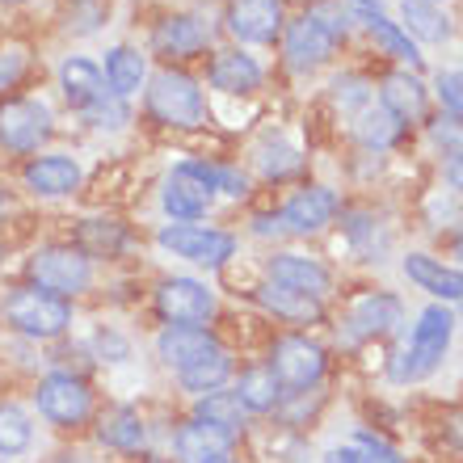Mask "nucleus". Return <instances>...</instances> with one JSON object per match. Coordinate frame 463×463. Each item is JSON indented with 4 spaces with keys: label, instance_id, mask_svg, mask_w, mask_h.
Masks as SVG:
<instances>
[{
    "label": "nucleus",
    "instance_id": "f257e3e1",
    "mask_svg": "<svg viewBox=\"0 0 463 463\" xmlns=\"http://www.w3.org/2000/svg\"><path fill=\"white\" fill-rule=\"evenodd\" d=\"M0 320H5V329H13L25 342H55V337H63V333L72 329L76 312H72V299L25 282V287H13L5 295Z\"/></svg>",
    "mask_w": 463,
    "mask_h": 463
},
{
    "label": "nucleus",
    "instance_id": "f03ea898",
    "mask_svg": "<svg viewBox=\"0 0 463 463\" xmlns=\"http://www.w3.org/2000/svg\"><path fill=\"white\" fill-rule=\"evenodd\" d=\"M451 337H455V317L442 304H430L426 312L417 317L413 333H409V345L396 354L392 379H396V383H417V379L434 375L439 363L447 358V350H451Z\"/></svg>",
    "mask_w": 463,
    "mask_h": 463
},
{
    "label": "nucleus",
    "instance_id": "7ed1b4c3",
    "mask_svg": "<svg viewBox=\"0 0 463 463\" xmlns=\"http://www.w3.org/2000/svg\"><path fill=\"white\" fill-rule=\"evenodd\" d=\"M147 114L160 122V127H173V131H194L207 122V98L190 72L182 68H165L147 80Z\"/></svg>",
    "mask_w": 463,
    "mask_h": 463
},
{
    "label": "nucleus",
    "instance_id": "20e7f679",
    "mask_svg": "<svg viewBox=\"0 0 463 463\" xmlns=\"http://www.w3.org/2000/svg\"><path fill=\"white\" fill-rule=\"evenodd\" d=\"M38 417L55 430H80L93 421V388L76 371H47L34 388Z\"/></svg>",
    "mask_w": 463,
    "mask_h": 463
},
{
    "label": "nucleus",
    "instance_id": "39448f33",
    "mask_svg": "<svg viewBox=\"0 0 463 463\" xmlns=\"http://www.w3.org/2000/svg\"><path fill=\"white\" fill-rule=\"evenodd\" d=\"M220 194L215 185V165L207 160H182L177 169L165 177V190H160V207L173 223H198L211 211Z\"/></svg>",
    "mask_w": 463,
    "mask_h": 463
},
{
    "label": "nucleus",
    "instance_id": "423d86ee",
    "mask_svg": "<svg viewBox=\"0 0 463 463\" xmlns=\"http://www.w3.org/2000/svg\"><path fill=\"white\" fill-rule=\"evenodd\" d=\"M266 366L274 371V379H279L282 396H304V392H312L320 379H325L329 358H325V345H317L312 337L287 333V337H279V342L269 345Z\"/></svg>",
    "mask_w": 463,
    "mask_h": 463
},
{
    "label": "nucleus",
    "instance_id": "0eeeda50",
    "mask_svg": "<svg viewBox=\"0 0 463 463\" xmlns=\"http://www.w3.org/2000/svg\"><path fill=\"white\" fill-rule=\"evenodd\" d=\"M30 282L63 299H76L93 287V257H85L76 244H47L30 257Z\"/></svg>",
    "mask_w": 463,
    "mask_h": 463
},
{
    "label": "nucleus",
    "instance_id": "6e6552de",
    "mask_svg": "<svg viewBox=\"0 0 463 463\" xmlns=\"http://www.w3.org/2000/svg\"><path fill=\"white\" fill-rule=\"evenodd\" d=\"M156 244L165 253L203 269H220L228 257H236V236L223 228H211V223H165L156 232Z\"/></svg>",
    "mask_w": 463,
    "mask_h": 463
},
{
    "label": "nucleus",
    "instance_id": "1a4fd4ad",
    "mask_svg": "<svg viewBox=\"0 0 463 463\" xmlns=\"http://www.w3.org/2000/svg\"><path fill=\"white\" fill-rule=\"evenodd\" d=\"M342 38H345V22H333V17H325L320 9L295 17V22L282 30V51H287L291 72H312V68H320Z\"/></svg>",
    "mask_w": 463,
    "mask_h": 463
},
{
    "label": "nucleus",
    "instance_id": "9d476101",
    "mask_svg": "<svg viewBox=\"0 0 463 463\" xmlns=\"http://www.w3.org/2000/svg\"><path fill=\"white\" fill-rule=\"evenodd\" d=\"M55 135L47 101L38 98H5L0 101V147L17 156H34L38 147Z\"/></svg>",
    "mask_w": 463,
    "mask_h": 463
},
{
    "label": "nucleus",
    "instance_id": "9b49d317",
    "mask_svg": "<svg viewBox=\"0 0 463 463\" xmlns=\"http://www.w3.org/2000/svg\"><path fill=\"white\" fill-rule=\"evenodd\" d=\"M156 312L165 325H198L207 329L215 317V291L194 274H173L156 282Z\"/></svg>",
    "mask_w": 463,
    "mask_h": 463
},
{
    "label": "nucleus",
    "instance_id": "f8f14e48",
    "mask_svg": "<svg viewBox=\"0 0 463 463\" xmlns=\"http://www.w3.org/2000/svg\"><path fill=\"white\" fill-rule=\"evenodd\" d=\"M401 317H404V304L396 295H388V291L363 295V299L350 307V317L342 320L337 337H342V345H363V342H371V337L392 333L401 325Z\"/></svg>",
    "mask_w": 463,
    "mask_h": 463
},
{
    "label": "nucleus",
    "instance_id": "ddd939ff",
    "mask_svg": "<svg viewBox=\"0 0 463 463\" xmlns=\"http://www.w3.org/2000/svg\"><path fill=\"white\" fill-rule=\"evenodd\" d=\"M215 350H223V342L211 329H198V325H165L156 333V358L173 371V379L198 366L203 358H211Z\"/></svg>",
    "mask_w": 463,
    "mask_h": 463
},
{
    "label": "nucleus",
    "instance_id": "4468645a",
    "mask_svg": "<svg viewBox=\"0 0 463 463\" xmlns=\"http://www.w3.org/2000/svg\"><path fill=\"white\" fill-rule=\"evenodd\" d=\"M228 30L241 43H253V47L279 43L282 30H287L282 0H228Z\"/></svg>",
    "mask_w": 463,
    "mask_h": 463
},
{
    "label": "nucleus",
    "instance_id": "2eb2a0df",
    "mask_svg": "<svg viewBox=\"0 0 463 463\" xmlns=\"http://www.w3.org/2000/svg\"><path fill=\"white\" fill-rule=\"evenodd\" d=\"M211 43V22L203 13H173L152 30V47L165 60H190Z\"/></svg>",
    "mask_w": 463,
    "mask_h": 463
},
{
    "label": "nucleus",
    "instance_id": "dca6fc26",
    "mask_svg": "<svg viewBox=\"0 0 463 463\" xmlns=\"http://www.w3.org/2000/svg\"><path fill=\"white\" fill-rule=\"evenodd\" d=\"M337 211H342V198L333 194L329 185H312V190H299V194L279 211V223H282V232L312 236V232L329 228Z\"/></svg>",
    "mask_w": 463,
    "mask_h": 463
},
{
    "label": "nucleus",
    "instance_id": "f3484780",
    "mask_svg": "<svg viewBox=\"0 0 463 463\" xmlns=\"http://www.w3.org/2000/svg\"><path fill=\"white\" fill-rule=\"evenodd\" d=\"M25 190L38 198H68L80 190V160L68 152H47L25 165Z\"/></svg>",
    "mask_w": 463,
    "mask_h": 463
},
{
    "label": "nucleus",
    "instance_id": "a211bd4d",
    "mask_svg": "<svg viewBox=\"0 0 463 463\" xmlns=\"http://www.w3.org/2000/svg\"><path fill=\"white\" fill-rule=\"evenodd\" d=\"M266 279L279 282V287H291V291L312 295V299H325L333 291V274L304 253H274L266 261Z\"/></svg>",
    "mask_w": 463,
    "mask_h": 463
},
{
    "label": "nucleus",
    "instance_id": "6ab92c4d",
    "mask_svg": "<svg viewBox=\"0 0 463 463\" xmlns=\"http://www.w3.org/2000/svg\"><path fill=\"white\" fill-rule=\"evenodd\" d=\"M232 447H236V434H228V430H220V426H207V421H198V417L182 421L177 434H173V455H177V463L223 459V455H232Z\"/></svg>",
    "mask_w": 463,
    "mask_h": 463
},
{
    "label": "nucleus",
    "instance_id": "aec40b11",
    "mask_svg": "<svg viewBox=\"0 0 463 463\" xmlns=\"http://www.w3.org/2000/svg\"><path fill=\"white\" fill-rule=\"evenodd\" d=\"M60 89L72 110H89V106L114 98L110 85H106V76H101V68L93 60H85V55H68V60L60 63Z\"/></svg>",
    "mask_w": 463,
    "mask_h": 463
},
{
    "label": "nucleus",
    "instance_id": "412c9836",
    "mask_svg": "<svg viewBox=\"0 0 463 463\" xmlns=\"http://www.w3.org/2000/svg\"><path fill=\"white\" fill-rule=\"evenodd\" d=\"M404 274L417 282L421 291H430L439 304H463V269L442 266L439 257L430 253H409L404 257Z\"/></svg>",
    "mask_w": 463,
    "mask_h": 463
},
{
    "label": "nucleus",
    "instance_id": "4be33fe9",
    "mask_svg": "<svg viewBox=\"0 0 463 463\" xmlns=\"http://www.w3.org/2000/svg\"><path fill=\"white\" fill-rule=\"evenodd\" d=\"M98 442L106 451H118V455H135L147 447V421L139 417V409L131 404H114L106 413L98 417Z\"/></svg>",
    "mask_w": 463,
    "mask_h": 463
},
{
    "label": "nucleus",
    "instance_id": "5701e85b",
    "mask_svg": "<svg viewBox=\"0 0 463 463\" xmlns=\"http://www.w3.org/2000/svg\"><path fill=\"white\" fill-rule=\"evenodd\" d=\"M211 89H220L228 98H249L253 89H261V63L244 51H220L211 60V72H207Z\"/></svg>",
    "mask_w": 463,
    "mask_h": 463
},
{
    "label": "nucleus",
    "instance_id": "b1692460",
    "mask_svg": "<svg viewBox=\"0 0 463 463\" xmlns=\"http://www.w3.org/2000/svg\"><path fill=\"white\" fill-rule=\"evenodd\" d=\"M379 106H383L392 118L401 122V127H409V122H421V118H426L430 93H426V85H421L413 72H392L388 80H383Z\"/></svg>",
    "mask_w": 463,
    "mask_h": 463
},
{
    "label": "nucleus",
    "instance_id": "393cba45",
    "mask_svg": "<svg viewBox=\"0 0 463 463\" xmlns=\"http://www.w3.org/2000/svg\"><path fill=\"white\" fill-rule=\"evenodd\" d=\"M257 304L274 312L279 320H291V325H317L325 317V299H312L304 291H291V287H279V282H261L257 287Z\"/></svg>",
    "mask_w": 463,
    "mask_h": 463
},
{
    "label": "nucleus",
    "instance_id": "a878e982",
    "mask_svg": "<svg viewBox=\"0 0 463 463\" xmlns=\"http://www.w3.org/2000/svg\"><path fill=\"white\" fill-rule=\"evenodd\" d=\"M76 249L85 257H122L131 249V232L122 220H110V215H93V220H80L76 228Z\"/></svg>",
    "mask_w": 463,
    "mask_h": 463
},
{
    "label": "nucleus",
    "instance_id": "bb28decb",
    "mask_svg": "<svg viewBox=\"0 0 463 463\" xmlns=\"http://www.w3.org/2000/svg\"><path fill=\"white\" fill-rule=\"evenodd\" d=\"M101 76H106V85H110L114 98H131L147 80V60L135 47H114V51H106Z\"/></svg>",
    "mask_w": 463,
    "mask_h": 463
},
{
    "label": "nucleus",
    "instance_id": "cd10ccee",
    "mask_svg": "<svg viewBox=\"0 0 463 463\" xmlns=\"http://www.w3.org/2000/svg\"><path fill=\"white\" fill-rule=\"evenodd\" d=\"M34 447V417L17 401H0V459H22Z\"/></svg>",
    "mask_w": 463,
    "mask_h": 463
},
{
    "label": "nucleus",
    "instance_id": "c85d7f7f",
    "mask_svg": "<svg viewBox=\"0 0 463 463\" xmlns=\"http://www.w3.org/2000/svg\"><path fill=\"white\" fill-rule=\"evenodd\" d=\"M232 371H236V363H232V350L223 345V350H215L211 358H203L198 366H190V371H182L177 375V383H182V392H190V396H211V392H220L223 383L232 379Z\"/></svg>",
    "mask_w": 463,
    "mask_h": 463
},
{
    "label": "nucleus",
    "instance_id": "c756f323",
    "mask_svg": "<svg viewBox=\"0 0 463 463\" xmlns=\"http://www.w3.org/2000/svg\"><path fill=\"white\" fill-rule=\"evenodd\" d=\"M236 401L244 404V413H269L279 409L282 401V388L269 366H249L241 379H236Z\"/></svg>",
    "mask_w": 463,
    "mask_h": 463
},
{
    "label": "nucleus",
    "instance_id": "7c9ffc66",
    "mask_svg": "<svg viewBox=\"0 0 463 463\" xmlns=\"http://www.w3.org/2000/svg\"><path fill=\"white\" fill-rule=\"evenodd\" d=\"M354 135H358V144L363 147H375V152H383V147H392L396 139L404 135V127L396 118H392L379 101H371V106H363V110L354 114Z\"/></svg>",
    "mask_w": 463,
    "mask_h": 463
},
{
    "label": "nucleus",
    "instance_id": "2f4dec72",
    "mask_svg": "<svg viewBox=\"0 0 463 463\" xmlns=\"http://www.w3.org/2000/svg\"><path fill=\"white\" fill-rule=\"evenodd\" d=\"M194 417L198 421H207V426L228 430V434H236V439L244 434V404L236 401V392L220 388V392H211V396H198Z\"/></svg>",
    "mask_w": 463,
    "mask_h": 463
},
{
    "label": "nucleus",
    "instance_id": "473e14b6",
    "mask_svg": "<svg viewBox=\"0 0 463 463\" xmlns=\"http://www.w3.org/2000/svg\"><path fill=\"white\" fill-rule=\"evenodd\" d=\"M401 17L421 43H447V38H451L447 13H442L439 5H430V0H401Z\"/></svg>",
    "mask_w": 463,
    "mask_h": 463
},
{
    "label": "nucleus",
    "instance_id": "72a5a7b5",
    "mask_svg": "<svg viewBox=\"0 0 463 463\" xmlns=\"http://www.w3.org/2000/svg\"><path fill=\"white\" fill-rule=\"evenodd\" d=\"M366 30H371V38H375L379 47L388 51L392 60H401V63H413V68H421V51H417V43L409 34H404L396 22H388L383 13H375V17H363Z\"/></svg>",
    "mask_w": 463,
    "mask_h": 463
},
{
    "label": "nucleus",
    "instance_id": "f704fd0d",
    "mask_svg": "<svg viewBox=\"0 0 463 463\" xmlns=\"http://www.w3.org/2000/svg\"><path fill=\"white\" fill-rule=\"evenodd\" d=\"M325 463H401V455L392 451L383 439L358 430V434H354V447H333V451L325 455Z\"/></svg>",
    "mask_w": 463,
    "mask_h": 463
},
{
    "label": "nucleus",
    "instance_id": "c9c22d12",
    "mask_svg": "<svg viewBox=\"0 0 463 463\" xmlns=\"http://www.w3.org/2000/svg\"><path fill=\"white\" fill-rule=\"evenodd\" d=\"M257 165H261V173H266L269 182H282V177H291V173H299V165H304V156L295 152L291 144H266L261 147V156H257Z\"/></svg>",
    "mask_w": 463,
    "mask_h": 463
},
{
    "label": "nucleus",
    "instance_id": "e433bc0d",
    "mask_svg": "<svg viewBox=\"0 0 463 463\" xmlns=\"http://www.w3.org/2000/svg\"><path fill=\"white\" fill-rule=\"evenodd\" d=\"M85 114V122L89 127H98V131H118L122 122H127V106H122V98H106V101H98V106H89V110H80Z\"/></svg>",
    "mask_w": 463,
    "mask_h": 463
},
{
    "label": "nucleus",
    "instance_id": "4c0bfd02",
    "mask_svg": "<svg viewBox=\"0 0 463 463\" xmlns=\"http://www.w3.org/2000/svg\"><path fill=\"white\" fill-rule=\"evenodd\" d=\"M333 98H337V106L342 110H363V106H371V85H366L363 76H342L337 85H333Z\"/></svg>",
    "mask_w": 463,
    "mask_h": 463
},
{
    "label": "nucleus",
    "instance_id": "58836bf2",
    "mask_svg": "<svg viewBox=\"0 0 463 463\" xmlns=\"http://www.w3.org/2000/svg\"><path fill=\"white\" fill-rule=\"evenodd\" d=\"M93 354H98L101 363H127V358H131V342H127V337H122L118 329H98L93 333Z\"/></svg>",
    "mask_w": 463,
    "mask_h": 463
},
{
    "label": "nucleus",
    "instance_id": "ea45409f",
    "mask_svg": "<svg viewBox=\"0 0 463 463\" xmlns=\"http://www.w3.org/2000/svg\"><path fill=\"white\" fill-rule=\"evenodd\" d=\"M25 68H30V55H25V47H0V93L5 89H17V80L25 76Z\"/></svg>",
    "mask_w": 463,
    "mask_h": 463
},
{
    "label": "nucleus",
    "instance_id": "a19ab883",
    "mask_svg": "<svg viewBox=\"0 0 463 463\" xmlns=\"http://www.w3.org/2000/svg\"><path fill=\"white\" fill-rule=\"evenodd\" d=\"M430 139L442 147V156H455V152H463V122L459 118H439V122H430Z\"/></svg>",
    "mask_w": 463,
    "mask_h": 463
},
{
    "label": "nucleus",
    "instance_id": "79ce46f5",
    "mask_svg": "<svg viewBox=\"0 0 463 463\" xmlns=\"http://www.w3.org/2000/svg\"><path fill=\"white\" fill-rule=\"evenodd\" d=\"M439 98L447 106V114L463 122V68H451V72L439 76Z\"/></svg>",
    "mask_w": 463,
    "mask_h": 463
},
{
    "label": "nucleus",
    "instance_id": "37998d69",
    "mask_svg": "<svg viewBox=\"0 0 463 463\" xmlns=\"http://www.w3.org/2000/svg\"><path fill=\"white\" fill-rule=\"evenodd\" d=\"M106 13H110V0H98V5H76L68 13V25H72L76 34H93L101 22H106Z\"/></svg>",
    "mask_w": 463,
    "mask_h": 463
},
{
    "label": "nucleus",
    "instance_id": "c03bdc74",
    "mask_svg": "<svg viewBox=\"0 0 463 463\" xmlns=\"http://www.w3.org/2000/svg\"><path fill=\"white\" fill-rule=\"evenodd\" d=\"M215 185H220V194H228V198L249 194V177H244L241 169H232V165H215Z\"/></svg>",
    "mask_w": 463,
    "mask_h": 463
},
{
    "label": "nucleus",
    "instance_id": "a18cd8bd",
    "mask_svg": "<svg viewBox=\"0 0 463 463\" xmlns=\"http://www.w3.org/2000/svg\"><path fill=\"white\" fill-rule=\"evenodd\" d=\"M442 177H447V185H451L455 194L463 198V152H455V156H447V165H442Z\"/></svg>",
    "mask_w": 463,
    "mask_h": 463
},
{
    "label": "nucleus",
    "instance_id": "49530a36",
    "mask_svg": "<svg viewBox=\"0 0 463 463\" xmlns=\"http://www.w3.org/2000/svg\"><path fill=\"white\" fill-rule=\"evenodd\" d=\"M51 463H98V459H93V455H89V451H60V455H55V459H51Z\"/></svg>",
    "mask_w": 463,
    "mask_h": 463
},
{
    "label": "nucleus",
    "instance_id": "de8ad7c7",
    "mask_svg": "<svg viewBox=\"0 0 463 463\" xmlns=\"http://www.w3.org/2000/svg\"><path fill=\"white\" fill-rule=\"evenodd\" d=\"M455 257L463 261V223H459V232H455Z\"/></svg>",
    "mask_w": 463,
    "mask_h": 463
},
{
    "label": "nucleus",
    "instance_id": "09e8293b",
    "mask_svg": "<svg viewBox=\"0 0 463 463\" xmlns=\"http://www.w3.org/2000/svg\"><path fill=\"white\" fill-rule=\"evenodd\" d=\"M211 463H236V459H232V455H223V459H211Z\"/></svg>",
    "mask_w": 463,
    "mask_h": 463
},
{
    "label": "nucleus",
    "instance_id": "8fccbe9b",
    "mask_svg": "<svg viewBox=\"0 0 463 463\" xmlns=\"http://www.w3.org/2000/svg\"><path fill=\"white\" fill-rule=\"evenodd\" d=\"M0 5H25V0H0Z\"/></svg>",
    "mask_w": 463,
    "mask_h": 463
},
{
    "label": "nucleus",
    "instance_id": "3c124183",
    "mask_svg": "<svg viewBox=\"0 0 463 463\" xmlns=\"http://www.w3.org/2000/svg\"><path fill=\"white\" fill-rule=\"evenodd\" d=\"M144 463H169V459H144Z\"/></svg>",
    "mask_w": 463,
    "mask_h": 463
},
{
    "label": "nucleus",
    "instance_id": "603ef678",
    "mask_svg": "<svg viewBox=\"0 0 463 463\" xmlns=\"http://www.w3.org/2000/svg\"><path fill=\"white\" fill-rule=\"evenodd\" d=\"M430 5H439V0H430Z\"/></svg>",
    "mask_w": 463,
    "mask_h": 463
}]
</instances>
